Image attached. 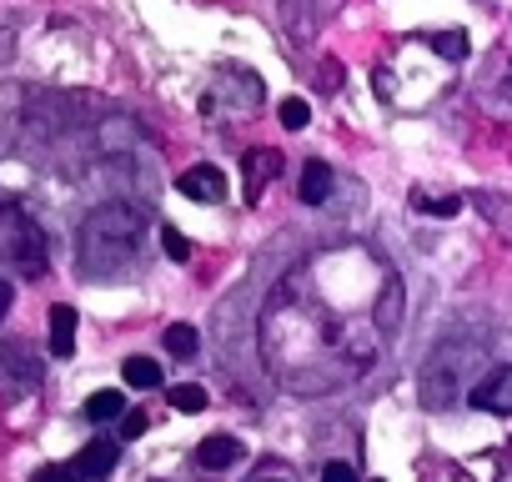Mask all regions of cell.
<instances>
[{
  "mask_svg": "<svg viewBox=\"0 0 512 482\" xmlns=\"http://www.w3.org/2000/svg\"><path fill=\"white\" fill-rule=\"evenodd\" d=\"M422 211H437V216H457V211H462V201H457V196H442V201H422Z\"/></svg>",
  "mask_w": 512,
  "mask_h": 482,
  "instance_id": "cell-21",
  "label": "cell"
},
{
  "mask_svg": "<svg viewBox=\"0 0 512 482\" xmlns=\"http://www.w3.org/2000/svg\"><path fill=\"white\" fill-rule=\"evenodd\" d=\"M236 457H241V442L226 437V432H216V437H206V442L196 447V462H201L206 472H221V467H231Z\"/></svg>",
  "mask_w": 512,
  "mask_h": 482,
  "instance_id": "cell-9",
  "label": "cell"
},
{
  "mask_svg": "<svg viewBox=\"0 0 512 482\" xmlns=\"http://www.w3.org/2000/svg\"><path fill=\"white\" fill-rule=\"evenodd\" d=\"M121 377H126V387H136V392H156V387H161V362L131 357V362L121 367Z\"/></svg>",
  "mask_w": 512,
  "mask_h": 482,
  "instance_id": "cell-12",
  "label": "cell"
},
{
  "mask_svg": "<svg viewBox=\"0 0 512 482\" xmlns=\"http://www.w3.org/2000/svg\"><path fill=\"white\" fill-rule=\"evenodd\" d=\"M282 176V151H267V146H256L246 161H241V196L246 201H262V191Z\"/></svg>",
  "mask_w": 512,
  "mask_h": 482,
  "instance_id": "cell-5",
  "label": "cell"
},
{
  "mask_svg": "<svg viewBox=\"0 0 512 482\" xmlns=\"http://www.w3.org/2000/svg\"><path fill=\"white\" fill-rule=\"evenodd\" d=\"M467 402H472V407H482V412L507 417V412H512V367H497L487 382H477V387L467 392Z\"/></svg>",
  "mask_w": 512,
  "mask_h": 482,
  "instance_id": "cell-7",
  "label": "cell"
},
{
  "mask_svg": "<svg viewBox=\"0 0 512 482\" xmlns=\"http://www.w3.org/2000/svg\"><path fill=\"white\" fill-rule=\"evenodd\" d=\"M176 191L186 196V201H226V176L216 171V166H191V171H181L176 176Z\"/></svg>",
  "mask_w": 512,
  "mask_h": 482,
  "instance_id": "cell-6",
  "label": "cell"
},
{
  "mask_svg": "<svg viewBox=\"0 0 512 482\" xmlns=\"http://www.w3.org/2000/svg\"><path fill=\"white\" fill-rule=\"evenodd\" d=\"M6 61H16V31L0 26V66H6Z\"/></svg>",
  "mask_w": 512,
  "mask_h": 482,
  "instance_id": "cell-23",
  "label": "cell"
},
{
  "mask_svg": "<svg viewBox=\"0 0 512 482\" xmlns=\"http://www.w3.org/2000/svg\"><path fill=\"white\" fill-rule=\"evenodd\" d=\"M322 482H357V467L352 462H327L322 467Z\"/></svg>",
  "mask_w": 512,
  "mask_h": 482,
  "instance_id": "cell-20",
  "label": "cell"
},
{
  "mask_svg": "<svg viewBox=\"0 0 512 482\" xmlns=\"http://www.w3.org/2000/svg\"><path fill=\"white\" fill-rule=\"evenodd\" d=\"M332 196V166L327 161H307V171H302V201L307 206H322Z\"/></svg>",
  "mask_w": 512,
  "mask_h": 482,
  "instance_id": "cell-11",
  "label": "cell"
},
{
  "mask_svg": "<svg viewBox=\"0 0 512 482\" xmlns=\"http://www.w3.org/2000/svg\"><path fill=\"white\" fill-rule=\"evenodd\" d=\"M0 262H6L16 277H26V282L46 277V267H51L46 231L21 201H0Z\"/></svg>",
  "mask_w": 512,
  "mask_h": 482,
  "instance_id": "cell-3",
  "label": "cell"
},
{
  "mask_svg": "<svg viewBox=\"0 0 512 482\" xmlns=\"http://www.w3.org/2000/svg\"><path fill=\"white\" fill-rule=\"evenodd\" d=\"M307 121H312V106H307L302 96H287V101H282V126H287V131H302Z\"/></svg>",
  "mask_w": 512,
  "mask_h": 482,
  "instance_id": "cell-18",
  "label": "cell"
},
{
  "mask_svg": "<svg viewBox=\"0 0 512 482\" xmlns=\"http://www.w3.org/2000/svg\"><path fill=\"white\" fill-rule=\"evenodd\" d=\"M141 231H146V211L131 201H106L81 221L76 236V267L86 277H116L136 262L141 252Z\"/></svg>",
  "mask_w": 512,
  "mask_h": 482,
  "instance_id": "cell-2",
  "label": "cell"
},
{
  "mask_svg": "<svg viewBox=\"0 0 512 482\" xmlns=\"http://www.w3.org/2000/svg\"><path fill=\"white\" fill-rule=\"evenodd\" d=\"M41 372H46V362H41V352L31 347V342H0V392L6 397H21V392H36L41 387Z\"/></svg>",
  "mask_w": 512,
  "mask_h": 482,
  "instance_id": "cell-4",
  "label": "cell"
},
{
  "mask_svg": "<svg viewBox=\"0 0 512 482\" xmlns=\"http://www.w3.org/2000/svg\"><path fill=\"white\" fill-rule=\"evenodd\" d=\"M251 482H287V477H251Z\"/></svg>",
  "mask_w": 512,
  "mask_h": 482,
  "instance_id": "cell-25",
  "label": "cell"
},
{
  "mask_svg": "<svg viewBox=\"0 0 512 482\" xmlns=\"http://www.w3.org/2000/svg\"><path fill=\"white\" fill-rule=\"evenodd\" d=\"M146 432V412H126L121 417V437H141Z\"/></svg>",
  "mask_w": 512,
  "mask_h": 482,
  "instance_id": "cell-22",
  "label": "cell"
},
{
  "mask_svg": "<svg viewBox=\"0 0 512 482\" xmlns=\"http://www.w3.org/2000/svg\"><path fill=\"white\" fill-rule=\"evenodd\" d=\"M161 347H166L171 357H196L201 337H196V327H191V322H171V327H166V337H161Z\"/></svg>",
  "mask_w": 512,
  "mask_h": 482,
  "instance_id": "cell-13",
  "label": "cell"
},
{
  "mask_svg": "<svg viewBox=\"0 0 512 482\" xmlns=\"http://www.w3.org/2000/svg\"><path fill=\"white\" fill-rule=\"evenodd\" d=\"M166 397H171L176 412H201V407H206V387H196V382H181V387H171Z\"/></svg>",
  "mask_w": 512,
  "mask_h": 482,
  "instance_id": "cell-15",
  "label": "cell"
},
{
  "mask_svg": "<svg viewBox=\"0 0 512 482\" xmlns=\"http://www.w3.org/2000/svg\"><path fill=\"white\" fill-rule=\"evenodd\" d=\"M332 282H337V252L312 257L282 282V292H272L262 317V352L272 377L307 397L337 392L362 372H372L387 337L402 327V287L377 307L357 312L352 302L337 307Z\"/></svg>",
  "mask_w": 512,
  "mask_h": 482,
  "instance_id": "cell-1",
  "label": "cell"
},
{
  "mask_svg": "<svg viewBox=\"0 0 512 482\" xmlns=\"http://www.w3.org/2000/svg\"><path fill=\"white\" fill-rule=\"evenodd\" d=\"M116 457H121V442H111V437H101V442H86L71 462H76V472L86 477V482H96V477H106L111 467H116Z\"/></svg>",
  "mask_w": 512,
  "mask_h": 482,
  "instance_id": "cell-8",
  "label": "cell"
},
{
  "mask_svg": "<svg viewBox=\"0 0 512 482\" xmlns=\"http://www.w3.org/2000/svg\"><path fill=\"white\" fill-rule=\"evenodd\" d=\"M76 322H81L76 307H66V302L51 307V352H56V357H71V352H76Z\"/></svg>",
  "mask_w": 512,
  "mask_h": 482,
  "instance_id": "cell-10",
  "label": "cell"
},
{
  "mask_svg": "<svg viewBox=\"0 0 512 482\" xmlns=\"http://www.w3.org/2000/svg\"><path fill=\"white\" fill-rule=\"evenodd\" d=\"M31 482H86V477L76 472V462H51V467H36Z\"/></svg>",
  "mask_w": 512,
  "mask_h": 482,
  "instance_id": "cell-19",
  "label": "cell"
},
{
  "mask_svg": "<svg viewBox=\"0 0 512 482\" xmlns=\"http://www.w3.org/2000/svg\"><path fill=\"white\" fill-rule=\"evenodd\" d=\"M86 417H91V422L126 417V397H121V392H111V387H106V392H91V397H86Z\"/></svg>",
  "mask_w": 512,
  "mask_h": 482,
  "instance_id": "cell-14",
  "label": "cell"
},
{
  "mask_svg": "<svg viewBox=\"0 0 512 482\" xmlns=\"http://www.w3.org/2000/svg\"><path fill=\"white\" fill-rule=\"evenodd\" d=\"M161 252H166L171 262H191V241H186L176 226H161Z\"/></svg>",
  "mask_w": 512,
  "mask_h": 482,
  "instance_id": "cell-17",
  "label": "cell"
},
{
  "mask_svg": "<svg viewBox=\"0 0 512 482\" xmlns=\"http://www.w3.org/2000/svg\"><path fill=\"white\" fill-rule=\"evenodd\" d=\"M432 51H442L447 61H467V51H472V46H467V36H462V31H442V36H432Z\"/></svg>",
  "mask_w": 512,
  "mask_h": 482,
  "instance_id": "cell-16",
  "label": "cell"
},
{
  "mask_svg": "<svg viewBox=\"0 0 512 482\" xmlns=\"http://www.w3.org/2000/svg\"><path fill=\"white\" fill-rule=\"evenodd\" d=\"M11 297H16V292H11V282H0V317L11 312Z\"/></svg>",
  "mask_w": 512,
  "mask_h": 482,
  "instance_id": "cell-24",
  "label": "cell"
}]
</instances>
